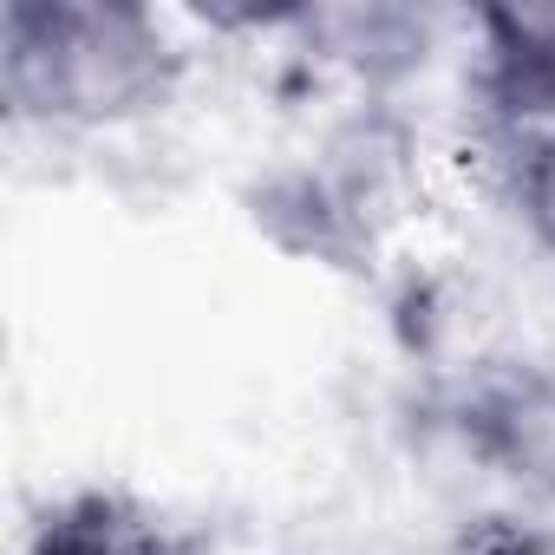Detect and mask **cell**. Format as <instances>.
<instances>
[{
  "instance_id": "cell-1",
  "label": "cell",
  "mask_w": 555,
  "mask_h": 555,
  "mask_svg": "<svg viewBox=\"0 0 555 555\" xmlns=\"http://www.w3.org/2000/svg\"><path fill=\"white\" fill-rule=\"evenodd\" d=\"M542 209H548V222H555V157H548V170H542Z\"/></svg>"
},
{
  "instance_id": "cell-2",
  "label": "cell",
  "mask_w": 555,
  "mask_h": 555,
  "mask_svg": "<svg viewBox=\"0 0 555 555\" xmlns=\"http://www.w3.org/2000/svg\"><path fill=\"white\" fill-rule=\"evenodd\" d=\"M522 555H555V535H548V542H529Z\"/></svg>"
}]
</instances>
